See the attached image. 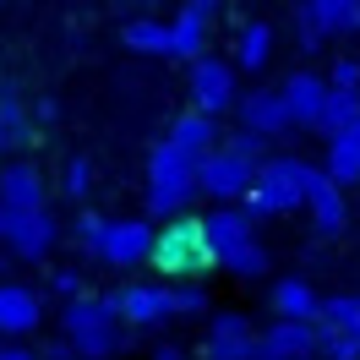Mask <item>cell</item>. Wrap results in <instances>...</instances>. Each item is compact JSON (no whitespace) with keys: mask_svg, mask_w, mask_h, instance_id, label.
Here are the masks:
<instances>
[{"mask_svg":"<svg viewBox=\"0 0 360 360\" xmlns=\"http://www.w3.org/2000/svg\"><path fill=\"white\" fill-rule=\"evenodd\" d=\"M257 360H273V355H262V349H257Z\"/></svg>","mask_w":360,"mask_h":360,"instance_id":"obj_41","label":"cell"},{"mask_svg":"<svg viewBox=\"0 0 360 360\" xmlns=\"http://www.w3.org/2000/svg\"><path fill=\"white\" fill-rule=\"evenodd\" d=\"M39 360H77V349H71L66 338H55V344H44V355Z\"/></svg>","mask_w":360,"mask_h":360,"instance_id":"obj_36","label":"cell"},{"mask_svg":"<svg viewBox=\"0 0 360 360\" xmlns=\"http://www.w3.org/2000/svg\"><path fill=\"white\" fill-rule=\"evenodd\" d=\"M0 207H6V213H33V207H49L39 164H27V158H11V164L0 169Z\"/></svg>","mask_w":360,"mask_h":360,"instance_id":"obj_16","label":"cell"},{"mask_svg":"<svg viewBox=\"0 0 360 360\" xmlns=\"http://www.w3.org/2000/svg\"><path fill=\"white\" fill-rule=\"evenodd\" d=\"M273 316H278V322H316V316H322V295L306 284V273L273 278Z\"/></svg>","mask_w":360,"mask_h":360,"instance_id":"obj_21","label":"cell"},{"mask_svg":"<svg viewBox=\"0 0 360 360\" xmlns=\"http://www.w3.org/2000/svg\"><path fill=\"white\" fill-rule=\"evenodd\" d=\"M219 273H229V278H262V273H273V257H268V246L262 240H251V246H240L235 257H224L219 262Z\"/></svg>","mask_w":360,"mask_h":360,"instance_id":"obj_28","label":"cell"},{"mask_svg":"<svg viewBox=\"0 0 360 360\" xmlns=\"http://www.w3.org/2000/svg\"><path fill=\"white\" fill-rule=\"evenodd\" d=\"M49 290L60 295L66 306H71V300H82V295H88V290H82V273H77V268H55V273H49Z\"/></svg>","mask_w":360,"mask_h":360,"instance_id":"obj_35","label":"cell"},{"mask_svg":"<svg viewBox=\"0 0 360 360\" xmlns=\"http://www.w3.org/2000/svg\"><path fill=\"white\" fill-rule=\"evenodd\" d=\"M142 202H148V224H153V219H164V224H169V219H186V207L197 202V164L186 153H175L169 142H153Z\"/></svg>","mask_w":360,"mask_h":360,"instance_id":"obj_3","label":"cell"},{"mask_svg":"<svg viewBox=\"0 0 360 360\" xmlns=\"http://www.w3.org/2000/svg\"><path fill=\"white\" fill-rule=\"evenodd\" d=\"M0 360H39L33 349H22V344H0Z\"/></svg>","mask_w":360,"mask_h":360,"instance_id":"obj_38","label":"cell"},{"mask_svg":"<svg viewBox=\"0 0 360 360\" xmlns=\"http://www.w3.org/2000/svg\"><path fill=\"white\" fill-rule=\"evenodd\" d=\"M120 39L131 55H169V22L164 17H131Z\"/></svg>","mask_w":360,"mask_h":360,"instance_id":"obj_24","label":"cell"},{"mask_svg":"<svg viewBox=\"0 0 360 360\" xmlns=\"http://www.w3.org/2000/svg\"><path fill=\"white\" fill-rule=\"evenodd\" d=\"M306 213H311V229L322 235V240H333V235H344L349 229V197L338 191L333 180L316 169L311 191H306Z\"/></svg>","mask_w":360,"mask_h":360,"instance_id":"obj_17","label":"cell"},{"mask_svg":"<svg viewBox=\"0 0 360 360\" xmlns=\"http://www.w3.org/2000/svg\"><path fill=\"white\" fill-rule=\"evenodd\" d=\"M0 240H6V207H0Z\"/></svg>","mask_w":360,"mask_h":360,"instance_id":"obj_40","label":"cell"},{"mask_svg":"<svg viewBox=\"0 0 360 360\" xmlns=\"http://www.w3.org/2000/svg\"><path fill=\"white\" fill-rule=\"evenodd\" d=\"M213 0H191V6H180L175 22H169V60H202L207 55V33H213Z\"/></svg>","mask_w":360,"mask_h":360,"instance_id":"obj_11","label":"cell"},{"mask_svg":"<svg viewBox=\"0 0 360 360\" xmlns=\"http://www.w3.org/2000/svg\"><path fill=\"white\" fill-rule=\"evenodd\" d=\"M115 295V311L126 328H164L175 322V284H158V278H142V284H126V290H110Z\"/></svg>","mask_w":360,"mask_h":360,"instance_id":"obj_8","label":"cell"},{"mask_svg":"<svg viewBox=\"0 0 360 360\" xmlns=\"http://www.w3.org/2000/svg\"><path fill=\"white\" fill-rule=\"evenodd\" d=\"M273 60V22L268 17H246L235 33V71H262Z\"/></svg>","mask_w":360,"mask_h":360,"instance_id":"obj_22","label":"cell"},{"mask_svg":"<svg viewBox=\"0 0 360 360\" xmlns=\"http://www.w3.org/2000/svg\"><path fill=\"white\" fill-rule=\"evenodd\" d=\"M295 33H300V49L349 39V33H360V0H306V6H295Z\"/></svg>","mask_w":360,"mask_h":360,"instance_id":"obj_7","label":"cell"},{"mask_svg":"<svg viewBox=\"0 0 360 360\" xmlns=\"http://www.w3.org/2000/svg\"><path fill=\"white\" fill-rule=\"evenodd\" d=\"M60 338L77 349V360H110L131 344V328L115 311V295H82L60 311Z\"/></svg>","mask_w":360,"mask_h":360,"instance_id":"obj_1","label":"cell"},{"mask_svg":"<svg viewBox=\"0 0 360 360\" xmlns=\"http://www.w3.org/2000/svg\"><path fill=\"white\" fill-rule=\"evenodd\" d=\"M202 240H207V251H213V262H224V257H235L240 246L257 240V224H251L246 207H207L202 213Z\"/></svg>","mask_w":360,"mask_h":360,"instance_id":"obj_13","label":"cell"},{"mask_svg":"<svg viewBox=\"0 0 360 360\" xmlns=\"http://www.w3.org/2000/svg\"><path fill=\"white\" fill-rule=\"evenodd\" d=\"M180 316H207V290L202 284H175V322Z\"/></svg>","mask_w":360,"mask_h":360,"instance_id":"obj_33","label":"cell"},{"mask_svg":"<svg viewBox=\"0 0 360 360\" xmlns=\"http://www.w3.org/2000/svg\"><path fill=\"white\" fill-rule=\"evenodd\" d=\"M153 268L158 273H169V284H202L207 273L219 268L213 262V251H207L202 240V219H169V224L158 229V240H153Z\"/></svg>","mask_w":360,"mask_h":360,"instance_id":"obj_4","label":"cell"},{"mask_svg":"<svg viewBox=\"0 0 360 360\" xmlns=\"http://www.w3.org/2000/svg\"><path fill=\"white\" fill-rule=\"evenodd\" d=\"M33 120H60V104H55V98H39V104H33Z\"/></svg>","mask_w":360,"mask_h":360,"instance_id":"obj_37","label":"cell"},{"mask_svg":"<svg viewBox=\"0 0 360 360\" xmlns=\"http://www.w3.org/2000/svg\"><path fill=\"white\" fill-rule=\"evenodd\" d=\"M153 240H158V229L148 224V219H110V224H104V240H98V262L131 273V268H142V262H153Z\"/></svg>","mask_w":360,"mask_h":360,"instance_id":"obj_9","label":"cell"},{"mask_svg":"<svg viewBox=\"0 0 360 360\" xmlns=\"http://www.w3.org/2000/svg\"><path fill=\"white\" fill-rule=\"evenodd\" d=\"M153 360H186V349H180V344H158Z\"/></svg>","mask_w":360,"mask_h":360,"instance_id":"obj_39","label":"cell"},{"mask_svg":"<svg viewBox=\"0 0 360 360\" xmlns=\"http://www.w3.org/2000/svg\"><path fill=\"white\" fill-rule=\"evenodd\" d=\"M164 142L175 148V153H186L191 164H202L207 153H219V120H207V115H197V110H186V115H175V126L164 131Z\"/></svg>","mask_w":360,"mask_h":360,"instance_id":"obj_20","label":"cell"},{"mask_svg":"<svg viewBox=\"0 0 360 360\" xmlns=\"http://www.w3.org/2000/svg\"><path fill=\"white\" fill-rule=\"evenodd\" d=\"M0 136H6V148L27 142V110H22V93L11 82H0Z\"/></svg>","mask_w":360,"mask_h":360,"instance_id":"obj_27","label":"cell"},{"mask_svg":"<svg viewBox=\"0 0 360 360\" xmlns=\"http://www.w3.org/2000/svg\"><path fill=\"white\" fill-rule=\"evenodd\" d=\"M224 148H229V153H240L246 164H257V169H262V136H251V131H240V126H235V131L224 136Z\"/></svg>","mask_w":360,"mask_h":360,"instance_id":"obj_34","label":"cell"},{"mask_svg":"<svg viewBox=\"0 0 360 360\" xmlns=\"http://www.w3.org/2000/svg\"><path fill=\"white\" fill-rule=\"evenodd\" d=\"M328 88H333V93H360V60H355V55H338V60H333Z\"/></svg>","mask_w":360,"mask_h":360,"instance_id":"obj_32","label":"cell"},{"mask_svg":"<svg viewBox=\"0 0 360 360\" xmlns=\"http://www.w3.org/2000/svg\"><path fill=\"white\" fill-rule=\"evenodd\" d=\"M349 126H360V93H333V88H328V104H322L316 131L338 136V131H349Z\"/></svg>","mask_w":360,"mask_h":360,"instance_id":"obj_26","label":"cell"},{"mask_svg":"<svg viewBox=\"0 0 360 360\" xmlns=\"http://www.w3.org/2000/svg\"><path fill=\"white\" fill-rule=\"evenodd\" d=\"M55 246H60V219H55L49 207L6 213V251H11L17 262H44Z\"/></svg>","mask_w":360,"mask_h":360,"instance_id":"obj_10","label":"cell"},{"mask_svg":"<svg viewBox=\"0 0 360 360\" xmlns=\"http://www.w3.org/2000/svg\"><path fill=\"white\" fill-rule=\"evenodd\" d=\"M235 120H240V131L251 136H284L290 131V110H284V98L278 88H257V93H240V104H235Z\"/></svg>","mask_w":360,"mask_h":360,"instance_id":"obj_15","label":"cell"},{"mask_svg":"<svg viewBox=\"0 0 360 360\" xmlns=\"http://www.w3.org/2000/svg\"><path fill=\"white\" fill-rule=\"evenodd\" d=\"M60 191H66L71 202H82L93 191V158L88 153H71L66 164H60Z\"/></svg>","mask_w":360,"mask_h":360,"instance_id":"obj_29","label":"cell"},{"mask_svg":"<svg viewBox=\"0 0 360 360\" xmlns=\"http://www.w3.org/2000/svg\"><path fill=\"white\" fill-rule=\"evenodd\" d=\"M202 360H257V328L246 311H219L207 322Z\"/></svg>","mask_w":360,"mask_h":360,"instance_id":"obj_12","label":"cell"},{"mask_svg":"<svg viewBox=\"0 0 360 360\" xmlns=\"http://www.w3.org/2000/svg\"><path fill=\"white\" fill-rule=\"evenodd\" d=\"M322 333H344V338H360V295H328L322 300V316H316Z\"/></svg>","mask_w":360,"mask_h":360,"instance_id":"obj_25","label":"cell"},{"mask_svg":"<svg viewBox=\"0 0 360 360\" xmlns=\"http://www.w3.org/2000/svg\"><path fill=\"white\" fill-rule=\"evenodd\" d=\"M251 180H257V164H246L240 153H229L224 142H219V153H207L197 164V191L213 197V207H240L251 191Z\"/></svg>","mask_w":360,"mask_h":360,"instance_id":"obj_6","label":"cell"},{"mask_svg":"<svg viewBox=\"0 0 360 360\" xmlns=\"http://www.w3.org/2000/svg\"><path fill=\"white\" fill-rule=\"evenodd\" d=\"M0 148H6V136H0Z\"/></svg>","mask_w":360,"mask_h":360,"instance_id":"obj_42","label":"cell"},{"mask_svg":"<svg viewBox=\"0 0 360 360\" xmlns=\"http://www.w3.org/2000/svg\"><path fill=\"white\" fill-rule=\"evenodd\" d=\"M257 349L273 360H316V322H278L257 333Z\"/></svg>","mask_w":360,"mask_h":360,"instance_id":"obj_19","label":"cell"},{"mask_svg":"<svg viewBox=\"0 0 360 360\" xmlns=\"http://www.w3.org/2000/svg\"><path fill=\"white\" fill-rule=\"evenodd\" d=\"M278 98H284V110H290V126H311L322 120V104H328V77L311 66H300L284 77V88H278Z\"/></svg>","mask_w":360,"mask_h":360,"instance_id":"obj_14","label":"cell"},{"mask_svg":"<svg viewBox=\"0 0 360 360\" xmlns=\"http://www.w3.org/2000/svg\"><path fill=\"white\" fill-rule=\"evenodd\" d=\"M44 322V295L27 284H0V338H27Z\"/></svg>","mask_w":360,"mask_h":360,"instance_id":"obj_18","label":"cell"},{"mask_svg":"<svg viewBox=\"0 0 360 360\" xmlns=\"http://www.w3.org/2000/svg\"><path fill=\"white\" fill-rule=\"evenodd\" d=\"M311 180H316V164H306V158H262V169H257V180H251V191H246L240 207L251 213V224L284 219L295 207H306Z\"/></svg>","mask_w":360,"mask_h":360,"instance_id":"obj_2","label":"cell"},{"mask_svg":"<svg viewBox=\"0 0 360 360\" xmlns=\"http://www.w3.org/2000/svg\"><path fill=\"white\" fill-rule=\"evenodd\" d=\"M186 93H191V110L207 115V120L229 115L235 104H240V88H235V60H224V55H213V49H207L202 60H191V71H186Z\"/></svg>","mask_w":360,"mask_h":360,"instance_id":"obj_5","label":"cell"},{"mask_svg":"<svg viewBox=\"0 0 360 360\" xmlns=\"http://www.w3.org/2000/svg\"><path fill=\"white\" fill-rule=\"evenodd\" d=\"M104 224H110L104 213H93V207H82V213H77V224H71V240H77V246L88 251V257H98V240H104Z\"/></svg>","mask_w":360,"mask_h":360,"instance_id":"obj_30","label":"cell"},{"mask_svg":"<svg viewBox=\"0 0 360 360\" xmlns=\"http://www.w3.org/2000/svg\"><path fill=\"white\" fill-rule=\"evenodd\" d=\"M322 175L333 180L338 191H344V186H360V126L328 136V164H322Z\"/></svg>","mask_w":360,"mask_h":360,"instance_id":"obj_23","label":"cell"},{"mask_svg":"<svg viewBox=\"0 0 360 360\" xmlns=\"http://www.w3.org/2000/svg\"><path fill=\"white\" fill-rule=\"evenodd\" d=\"M316 360H360V338L322 333V328H316Z\"/></svg>","mask_w":360,"mask_h":360,"instance_id":"obj_31","label":"cell"}]
</instances>
